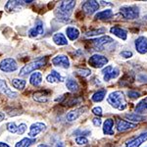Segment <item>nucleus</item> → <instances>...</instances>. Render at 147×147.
<instances>
[{
	"label": "nucleus",
	"mask_w": 147,
	"mask_h": 147,
	"mask_svg": "<svg viewBox=\"0 0 147 147\" xmlns=\"http://www.w3.org/2000/svg\"><path fill=\"white\" fill-rule=\"evenodd\" d=\"M76 4H77V2L75 0H68V1L64 0V1H61L55 12L56 16L58 17L59 20H62L64 22L70 21L69 17L72 15L73 10L76 7Z\"/></svg>",
	"instance_id": "obj_1"
},
{
	"label": "nucleus",
	"mask_w": 147,
	"mask_h": 147,
	"mask_svg": "<svg viewBox=\"0 0 147 147\" xmlns=\"http://www.w3.org/2000/svg\"><path fill=\"white\" fill-rule=\"evenodd\" d=\"M107 102L113 108L119 111H124L127 106L124 92L120 90L111 92L107 97Z\"/></svg>",
	"instance_id": "obj_2"
},
{
	"label": "nucleus",
	"mask_w": 147,
	"mask_h": 147,
	"mask_svg": "<svg viewBox=\"0 0 147 147\" xmlns=\"http://www.w3.org/2000/svg\"><path fill=\"white\" fill-rule=\"evenodd\" d=\"M47 61H48V57L44 56V57H40V58L36 59V60L32 61V62L27 64L20 70V73L19 75L21 77H26V76L30 75V74H32L34 72H36L38 69L44 67V66L47 64Z\"/></svg>",
	"instance_id": "obj_3"
},
{
	"label": "nucleus",
	"mask_w": 147,
	"mask_h": 147,
	"mask_svg": "<svg viewBox=\"0 0 147 147\" xmlns=\"http://www.w3.org/2000/svg\"><path fill=\"white\" fill-rule=\"evenodd\" d=\"M120 14L125 20H134L139 17V8L137 6H123L120 8Z\"/></svg>",
	"instance_id": "obj_4"
},
{
	"label": "nucleus",
	"mask_w": 147,
	"mask_h": 147,
	"mask_svg": "<svg viewBox=\"0 0 147 147\" xmlns=\"http://www.w3.org/2000/svg\"><path fill=\"white\" fill-rule=\"evenodd\" d=\"M108 62H109L108 58H106V57L103 55H100V54H93V55L89 57V59H88L89 66L95 69H101V68L105 67L108 64Z\"/></svg>",
	"instance_id": "obj_5"
},
{
	"label": "nucleus",
	"mask_w": 147,
	"mask_h": 147,
	"mask_svg": "<svg viewBox=\"0 0 147 147\" xmlns=\"http://www.w3.org/2000/svg\"><path fill=\"white\" fill-rule=\"evenodd\" d=\"M0 70L4 73H13L18 70V64L15 59L5 58L0 62Z\"/></svg>",
	"instance_id": "obj_6"
},
{
	"label": "nucleus",
	"mask_w": 147,
	"mask_h": 147,
	"mask_svg": "<svg viewBox=\"0 0 147 147\" xmlns=\"http://www.w3.org/2000/svg\"><path fill=\"white\" fill-rule=\"evenodd\" d=\"M113 42H114L113 38L109 36V35H104V36H101V37H98V38L91 40L92 46L98 51L104 50V48H105L108 44L113 43Z\"/></svg>",
	"instance_id": "obj_7"
},
{
	"label": "nucleus",
	"mask_w": 147,
	"mask_h": 147,
	"mask_svg": "<svg viewBox=\"0 0 147 147\" xmlns=\"http://www.w3.org/2000/svg\"><path fill=\"white\" fill-rule=\"evenodd\" d=\"M34 2L32 0H28V1H20V0H10L7 1L5 4V10L7 12H14V11H19L20 9L23 8V6L25 4H30Z\"/></svg>",
	"instance_id": "obj_8"
},
{
	"label": "nucleus",
	"mask_w": 147,
	"mask_h": 147,
	"mask_svg": "<svg viewBox=\"0 0 147 147\" xmlns=\"http://www.w3.org/2000/svg\"><path fill=\"white\" fill-rule=\"evenodd\" d=\"M27 125L25 123H22L20 125H16L15 122H9L6 124V129L11 134H25V131L27 130Z\"/></svg>",
	"instance_id": "obj_9"
},
{
	"label": "nucleus",
	"mask_w": 147,
	"mask_h": 147,
	"mask_svg": "<svg viewBox=\"0 0 147 147\" xmlns=\"http://www.w3.org/2000/svg\"><path fill=\"white\" fill-rule=\"evenodd\" d=\"M51 62L54 66H55V67H60V68H63V69H69L71 66L69 57L67 55H64V54L56 55L51 60Z\"/></svg>",
	"instance_id": "obj_10"
},
{
	"label": "nucleus",
	"mask_w": 147,
	"mask_h": 147,
	"mask_svg": "<svg viewBox=\"0 0 147 147\" xmlns=\"http://www.w3.org/2000/svg\"><path fill=\"white\" fill-rule=\"evenodd\" d=\"M102 74L104 76V80L105 82H110V80L116 79L120 75V70L117 67L114 68L113 66H106L102 70Z\"/></svg>",
	"instance_id": "obj_11"
},
{
	"label": "nucleus",
	"mask_w": 147,
	"mask_h": 147,
	"mask_svg": "<svg viewBox=\"0 0 147 147\" xmlns=\"http://www.w3.org/2000/svg\"><path fill=\"white\" fill-rule=\"evenodd\" d=\"M82 12H84L86 15H92L99 9V3L95 0H88L85 1L82 5Z\"/></svg>",
	"instance_id": "obj_12"
},
{
	"label": "nucleus",
	"mask_w": 147,
	"mask_h": 147,
	"mask_svg": "<svg viewBox=\"0 0 147 147\" xmlns=\"http://www.w3.org/2000/svg\"><path fill=\"white\" fill-rule=\"evenodd\" d=\"M46 129V125L43 123L36 122L34 123L30 127V130H28V136L30 138H35L40 132H42L43 130Z\"/></svg>",
	"instance_id": "obj_13"
},
{
	"label": "nucleus",
	"mask_w": 147,
	"mask_h": 147,
	"mask_svg": "<svg viewBox=\"0 0 147 147\" xmlns=\"http://www.w3.org/2000/svg\"><path fill=\"white\" fill-rule=\"evenodd\" d=\"M43 34H44V24L39 20H37L34 27L28 30V36L32 37V38L37 37Z\"/></svg>",
	"instance_id": "obj_14"
},
{
	"label": "nucleus",
	"mask_w": 147,
	"mask_h": 147,
	"mask_svg": "<svg viewBox=\"0 0 147 147\" xmlns=\"http://www.w3.org/2000/svg\"><path fill=\"white\" fill-rule=\"evenodd\" d=\"M116 127H117L118 131L124 132V131H127V130H129V129H134V127H136L137 125L118 118V119L116 120Z\"/></svg>",
	"instance_id": "obj_15"
},
{
	"label": "nucleus",
	"mask_w": 147,
	"mask_h": 147,
	"mask_svg": "<svg viewBox=\"0 0 147 147\" xmlns=\"http://www.w3.org/2000/svg\"><path fill=\"white\" fill-rule=\"evenodd\" d=\"M0 93L3 94V95L7 96L8 98L10 99H15L18 97V92L13 91L12 89H10L7 85L6 82L4 80L0 79Z\"/></svg>",
	"instance_id": "obj_16"
},
{
	"label": "nucleus",
	"mask_w": 147,
	"mask_h": 147,
	"mask_svg": "<svg viewBox=\"0 0 147 147\" xmlns=\"http://www.w3.org/2000/svg\"><path fill=\"white\" fill-rule=\"evenodd\" d=\"M147 141V132H143V134H139L134 138L130 139L125 143V147H139L142 143Z\"/></svg>",
	"instance_id": "obj_17"
},
{
	"label": "nucleus",
	"mask_w": 147,
	"mask_h": 147,
	"mask_svg": "<svg viewBox=\"0 0 147 147\" xmlns=\"http://www.w3.org/2000/svg\"><path fill=\"white\" fill-rule=\"evenodd\" d=\"M136 51L139 54H146L147 53V37L139 36L134 42Z\"/></svg>",
	"instance_id": "obj_18"
},
{
	"label": "nucleus",
	"mask_w": 147,
	"mask_h": 147,
	"mask_svg": "<svg viewBox=\"0 0 147 147\" xmlns=\"http://www.w3.org/2000/svg\"><path fill=\"white\" fill-rule=\"evenodd\" d=\"M87 110L86 107H82V108H78V109H75V110L71 111L67 114L66 116V119H67L68 122H75L77 121L80 116L84 114L85 111Z\"/></svg>",
	"instance_id": "obj_19"
},
{
	"label": "nucleus",
	"mask_w": 147,
	"mask_h": 147,
	"mask_svg": "<svg viewBox=\"0 0 147 147\" xmlns=\"http://www.w3.org/2000/svg\"><path fill=\"white\" fill-rule=\"evenodd\" d=\"M51 92L47 90H40L36 91L32 94V98L34 101L38 102V103H46L49 100V95Z\"/></svg>",
	"instance_id": "obj_20"
},
{
	"label": "nucleus",
	"mask_w": 147,
	"mask_h": 147,
	"mask_svg": "<svg viewBox=\"0 0 147 147\" xmlns=\"http://www.w3.org/2000/svg\"><path fill=\"white\" fill-rule=\"evenodd\" d=\"M64 80V78L60 75L57 71L52 70L49 75L46 77V82L49 84H57V82H62Z\"/></svg>",
	"instance_id": "obj_21"
},
{
	"label": "nucleus",
	"mask_w": 147,
	"mask_h": 147,
	"mask_svg": "<svg viewBox=\"0 0 147 147\" xmlns=\"http://www.w3.org/2000/svg\"><path fill=\"white\" fill-rule=\"evenodd\" d=\"M52 40L54 41V43L56 45H59V46H65V45H68L69 41L67 39V37L65 36V34H62V32H57L52 36Z\"/></svg>",
	"instance_id": "obj_22"
},
{
	"label": "nucleus",
	"mask_w": 147,
	"mask_h": 147,
	"mask_svg": "<svg viewBox=\"0 0 147 147\" xmlns=\"http://www.w3.org/2000/svg\"><path fill=\"white\" fill-rule=\"evenodd\" d=\"M114 127V120L113 119H106L103 123V134L106 136H114L115 131L113 129Z\"/></svg>",
	"instance_id": "obj_23"
},
{
	"label": "nucleus",
	"mask_w": 147,
	"mask_h": 147,
	"mask_svg": "<svg viewBox=\"0 0 147 147\" xmlns=\"http://www.w3.org/2000/svg\"><path fill=\"white\" fill-rule=\"evenodd\" d=\"M110 32L123 40H127V32L120 27H112L110 28Z\"/></svg>",
	"instance_id": "obj_24"
},
{
	"label": "nucleus",
	"mask_w": 147,
	"mask_h": 147,
	"mask_svg": "<svg viewBox=\"0 0 147 147\" xmlns=\"http://www.w3.org/2000/svg\"><path fill=\"white\" fill-rule=\"evenodd\" d=\"M42 80H43V77H42V74L40 72H34L30 75V84L32 85V86H39L42 82Z\"/></svg>",
	"instance_id": "obj_25"
},
{
	"label": "nucleus",
	"mask_w": 147,
	"mask_h": 147,
	"mask_svg": "<svg viewBox=\"0 0 147 147\" xmlns=\"http://www.w3.org/2000/svg\"><path fill=\"white\" fill-rule=\"evenodd\" d=\"M66 34L70 40H77L80 36V30L75 27H68L66 28Z\"/></svg>",
	"instance_id": "obj_26"
},
{
	"label": "nucleus",
	"mask_w": 147,
	"mask_h": 147,
	"mask_svg": "<svg viewBox=\"0 0 147 147\" xmlns=\"http://www.w3.org/2000/svg\"><path fill=\"white\" fill-rule=\"evenodd\" d=\"M65 84H66V87H67L71 92H77L80 88V85L78 84V82L76 80L72 79V78H69V79L66 80Z\"/></svg>",
	"instance_id": "obj_27"
},
{
	"label": "nucleus",
	"mask_w": 147,
	"mask_h": 147,
	"mask_svg": "<svg viewBox=\"0 0 147 147\" xmlns=\"http://www.w3.org/2000/svg\"><path fill=\"white\" fill-rule=\"evenodd\" d=\"M136 113L140 115V114L147 113V96L140 100L136 106Z\"/></svg>",
	"instance_id": "obj_28"
},
{
	"label": "nucleus",
	"mask_w": 147,
	"mask_h": 147,
	"mask_svg": "<svg viewBox=\"0 0 147 147\" xmlns=\"http://www.w3.org/2000/svg\"><path fill=\"white\" fill-rule=\"evenodd\" d=\"M113 16V11L111 9H106V10L100 11L98 13H96L95 18L96 20H108Z\"/></svg>",
	"instance_id": "obj_29"
},
{
	"label": "nucleus",
	"mask_w": 147,
	"mask_h": 147,
	"mask_svg": "<svg viewBox=\"0 0 147 147\" xmlns=\"http://www.w3.org/2000/svg\"><path fill=\"white\" fill-rule=\"evenodd\" d=\"M106 93H107V90H106L105 88L99 89L98 91H96L95 93H94L93 95L91 96V100L93 101V102H96V103H98V102H101L104 98H105Z\"/></svg>",
	"instance_id": "obj_30"
},
{
	"label": "nucleus",
	"mask_w": 147,
	"mask_h": 147,
	"mask_svg": "<svg viewBox=\"0 0 147 147\" xmlns=\"http://www.w3.org/2000/svg\"><path fill=\"white\" fill-rule=\"evenodd\" d=\"M35 142V138H30V137H24L20 141H18L15 144V147H30L32 144Z\"/></svg>",
	"instance_id": "obj_31"
},
{
	"label": "nucleus",
	"mask_w": 147,
	"mask_h": 147,
	"mask_svg": "<svg viewBox=\"0 0 147 147\" xmlns=\"http://www.w3.org/2000/svg\"><path fill=\"white\" fill-rule=\"evenodd\" d=\"M11 84L14 88L18 89V90H23V89L26 87L27 82L22 79H13L11 80Z\"/></svg>",
	"instance_id": "obj_32"
},
{
	"label": "nucleus",
	"mask_w": 147,
	"mask_h": 147,
	"mask_svg": "<svg viewBox=\"0 0 147 147\" xmlns=\"http://www.w3.org/2000/svg\"><path fill=\"white\" fill-rule=\"evenodd\" d=\"M125 117L127 119H129V121H134V122H142V121L146 120V118L144 116H141V115H138L136 113H134V114H125Z\"/></svg>",
	"instance_id": "obj_33"
},
{
	"label": "nucleus",
	"mask_w": 147,
	"mask_h": 147,
	"mask_svg": "<svg viewBox=\"0 0 147 147\" xmlns=\"http://www.w3.org/2000/svg\"><path fill=\"white\" fill-rule=\"evenodd\" d=\"M134 76L129 75V74H127V75H125L124 77L122 78V79L120 80V82L119 84L121 85H127L129 84H131L132 82H134Z\"/></svg>",
	"instance_id": "obj_34"
},
{
	"label": "nucleus",
	"mask_w": 147,
	"mask_h": 147,
	"mask_svg": "<svg viewBox=\"0 0 147 147\" xmlns=\"http://www.w3.org/2000/svg\"><path fill=\"white\" fill-rule=\"evenodd\" d=\"M106 30L104 28H96V30H90L85 34L86 36H94V35H100L105 34Z\"/></svg>",
	"instance_id": "obj_35"
},
{
	"label": "nucleus",
	"mask_w": 147,
	"mask_h": 147,
	"mask_svg": "<svg viewBox=\"0 0 147 147\" xmlns=\"http://www.w3.org/2000/svg\"><path fill=\"white\" fill-rule=\"evenodd\" d=\"M77 74L82 78H86V77H89V76L91 75V71L89 70V69L82 68V69H79V70H77Z\"/></svg>",
	"instance_id": "obj_36"
},
{
	"label": "nucleus",
	"mask_w": 147,
	"mask_h": 147,
	"mask_svg": "<svg viewBox=\"0 0 147 147\" xmlns=\"http://www.w3.org/2000/svg\"><path fill=\"white\" fill-rule=\"evenodd\" d=\"M76 143L78 145H86L88 143V139L85 136H78L76 137Z\"/></svg>",
	"instance_id": "obj_37"
},
{
	"label": "nucleus",
	"mask_w": 147,
	"mask_h": 147,
	"mask_svg": "<svg viewBox=\"0 0 147 147\" xmlns=\"http://www.w3.org/2000/svg\"><path fill=\"white\" fill-rule=\"evenodd\" d=\"M127 96L129 98H132V99H137L141 96V93L139 91H136V90H129L127 92Z\"/></svg>",
	"instance_id": "obj_38"
},
{
	"label": "nucleus",
	"mask_w": 147,
	"mask_h": 147,
	"mask_svg": "<svg viewBox=\"0 0 147 147\" xmlns=\"http://www.w3.org/2000/svg\"><path fill=\"white\" fill-rule=\"evenodd\" d=\"M132 55H134V54H132V52L129 51V50H124V51L120 52V56L123 57V58H125V59L131 58Z\"/></svg>",
	"instance_id": "obj_39"
},
{
	"label": "nucleus",
	"mask_w": 147,
	"mask_h": 147,
	"mask_svg": "<svg viewBox=\"0 0 147 147\" xmlns=\"http://www.w3.org/2000/svg\"><path fill=\"white\" fill-rule=\"evenodd\" d=\"M91 112L93 113L95 116H97V117H99V118H100L101 116H102V114H103L101 107H94V108H92Z\"/></svg>",
	"instance_id": "obj_40"
},
{
	"label": "nucleus",
	"mask_w": 147,
	"mask_h": 147,
	"mask_svg": "<svg viewBox=\"0 0 147 147\" xmlns=\"http://www.w3.org/2000/svg\"><path fill=\"white\" fill-rule=\"evenodd\" d=\"M92 124H93L95 127H100L101 124H102V120H101V118H99V117H95V118H93L92 119Z\"/></svg>",
	"instance_id": "obj_41"
},
{
	"label": "nucleus",
	"mask_w": 147,
	"mask_h": 147,
	"mask_svg": "<svg viewBox=\"0 0 147 147\" xmlns=\"http://www.w3.org/2000/svg\"><path fill=\"white\" fill-rule=\"evenodd\" d=\"M55 147H65V144L62 141H59L55 144Z\"/></svg>",
	"instance_id": "obj_42"
},
{
	"label": "nucleus",
	"mask_w": 147,
	"mask_h": 147,
	"mask_svg": "<svg viewBox=\"0 0 147 147\" xmlns=\"http://www.w3.org/2000/svg\"><path fill=\"white\" fill-rule=\"evenodd\" d=\"M4 119H5V114L3 112H0V123H1Z\"/></svg>",
	"instance_id": "obj_43"
},
{
	"label": "nucleus",
	"mask_w": 147,
	"mask_h": 147,
	"mask_svg": "<svg viewBox=\"0 0 147 147\" xmlns=\"http://www.w3.org/2000/svg\"><path fill=\"white\" fill-rule=\"evenodd\" d=\"M0 147H10L6 142H3V141H0Z\"/></svg>",
	"instance_id": "obj_44"
},
{
	"label": "nucleus",
	"mask_w": 147,
	"mask_h": 147,
	"mask_svg": "<svg viewBox=\"0 0 147 147\" xmlns=\"http://www.w3.org/2000/svg\"><path fill=\"white\" fill-rule=\"evenodd\" d=\"M37 147H50L49 145H47V144H44V143H42V144H39Z\"/></svg>",
	"instance_id": "obj_45"
}]
</instances>
